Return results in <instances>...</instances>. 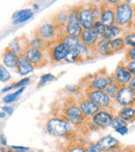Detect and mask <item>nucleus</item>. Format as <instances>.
<instances>
[{
    "label": "nucleus",
    "mask_w": 135,
    "mask_h": 152,
    "mask_svg": "<svg viewBox=\"0 0 135 152\" xmlns=\"http://www.w3.org/2000/svg\"><path fill=\"white\" fill-rule=\"evenodd\" d=\"M115 23L119 27L127 26L132 21L134 15V10L129 2H122L117 4L114 8Z\"/></svg>",
    "instance_id": "obj_1"
},
{
    "label": "nucleus",
    "mask_w": 135,
    "mask_h": 152,
    "mask_svg": "<svg viewBox=\"0 0 135 152\" xmlns=\"http://www.w3.org/2000/svg\"><path fill=\"white\" fill-rule=\"evenodd\" d=\"M46 128L50 134L55 137H60L69 134L72 130V125L67 119L52 118L47 122Z\"/></svg>",
    "instance_id": "obj_2"
},
{
    "label": "nucleus",
    "mask_w": 135,
    "mask_h": 152,
    "mask_svg": "<svg viewBox=\"0 0 135 152\" xmlns=\"http://www.w3.org/2000/svg\"><path fill=\"white\" fill-rule=\"evenodd\" d=\"M82 27L78 21V15H77V10H72L68 16V21L65 27L66 35L69 36H75L79 37L80 34L82 33Z\"/></svg>",
    "instance_id": "obj_3"
},
{
    "label": "nucleus",
    "mask_w": 135,
    "mask_h": 152,
    "mask_svg": "<svg viewBox=\"0 0 135 152\" xmlns=\"http://www.w3.org/2000/svg\"><path fill=\"white\" fill-rule=\"evenodd\" d=\"M115 100L117 104H121L122 107H130L135 102V91L130 88L128 85L122 86L120 88V91L117 93Z\"/></svg>",
    "instance_id": "obj_4"
},
{
    "label": "nucleus",
    "mask_w": 135,
    "mask_h": 152,
    "mask_svg": "<svg viewBox=\"0 0 135 152\" xmlns=\"http://www.w3.org/2000/svg\"><path fill=\"white\" fill-rule=\"evenodd\" d=\"M87 99L99 107L100 109H104L110 104V97L107 95L105 90H91L87 92Z\"/></svg>",
    "instance_id": "obj_5"
},
{
    "label": "nucleus",
    "mask_w": 135,
    "mask_h": 152,
    "mask_svg": "<svg viewBox=\"0 0 135 152\" xmlns=\"http://www.w3.org/2000/svg\"><path fill=\"white\" fill-rule=\"evenodd\" d=\"M65 114L66 117H67V120L70 123L75 124V125L82 124L85 119V116L82 111H81L80 107L76 106V104H71V106L67 107V109L65 111Z\"/></svg>",
    "instance_id": "obj_6"
},
{
    "label": "nucleus",
    "mask_w": 135,
    "mask_h": 152,
    "mask_svg": "<svg viewBox=\"0 0 135 152\" xmlns=\"http://www.w3.org/2000/svg\"><path fill=\"white\" fill-rule=\"evenodd\" d=\"M77 15H78V21L82 29H91L96 21L94 19L91 7H80L79 10H77Z\"/></svg>",
    "instance_id": "obj_7"
},
{
    "label": "nucleus",
    "mask_w": 135,
    "mask_h": 152,
    "mask_svg": "<svg viewBox=\"0 0 135 152\" xmlns=\"http://www.w3.org/2000/svg\"><path fill=\"white\" fill-rule=\"evenodd\" d=\"M113 116L106 110H100L95 116L91 117V122L99 128H106L110 126Z\"/></svg>",
    "instance_id": "obj_8"
},
{
    "label": "nucleus",
    "mask_w": 135,
    "mask_h": 152,
    "mask_svg": "<svg viewBox=\"0 0 135 152\" xmlns=\"http://www.w3.org/2000/svg\"><path fill=\"white\" fill-rule=\"evenodd\" d=\"M132 78V75L129 72V70L126 68L124 64H120L117 67L114 72V76H113V81L120 86H126L129 84L130 80Z\"/></svg>",
    "instance_id": "obj_9"
},
{
    "label": "nucleus",
    "mask_w": 135,
    "mask_h": 152,
    "mask_svg": "<svg viewBox=\"0 0 135 152\" xmlns=\"http://www.w3.org/2000/svg\"><path fill=\"white\" fill-rule=\"evenodd\" d=\"M24 56L33 66H40L42 65L43 62H45L44 54H43L42 51L38 50V49L31 48L29 46L24 51Z\"/></svg>",
    "instance_id": "obj_10"
},
{
    "label": "nucleus",
    "mask_w": 135,
    "mask_h": 152,
    "mask_svg": "<svg viewBox=\"0 0 135 152\" xmlns=\"http://www.w3.org/2000/svg\"><path fill=\"white\" fill-rule=\"evenodd\" d=\"M55 34V26L52 23H44L35 31V37L41 38L44 42L51 39Z\"/></svg>",
    "instance_id": "obj_11"
},
{
    "label": "nucleus",
    "mask_w": 135,
    "mask_h": 152,
    "mask_svg": "<svg viewBox=\"0 0 135 152\" xmlns=\"http://www.w3.org/2000/svg\"><path fill=\"white\" fill-rule=\"evenodd\" d=\"M69 51H70V49H69L68 45L65 44L61 40V42H57L52 48V50H51V57H52V59L54 61H61L63 59H66Z\"/></svg>",
    "instance_id": "obj_12"
},
{
    "label": "nucleus",
    "mask_w": 135,
    "mask_h": 152,
    "mask_svg": "<svg viewBox=\"0 0 135 152\" xmlns=\"http://www.w3.org/2000/svg\"><path fill=\"white\" fill-rule=\"evenodd\" d=\"M81 42L87 46L89 48L91 47H95L97 42H99V35L96 32H94L91 29H83L82 33L79 36Z\"/></svg>",
    "instance_id": "obj_13"
},
{
    "label": "nucleus",
    "mask_w": 135,
    "mask_h": 152,
    "mask_svg": "<svg viewBox=\"0 0 135 152\" xmlns=\"http://www.w3.org/2000/svg\"><path fill=\"white\" fill-rule=\"evenodd\" d=\"M97 145L102 149L104 152H109L111 150H114L119 147L120 142L115 138L111 136H105L100 139L97 142Z\"/></svg>",
    "instance_id": "obj_14"
},
{
    "label": "nucleus",
    "mask_w": 135,
    "mask_h": 152,
    "mask_svg": "<svg viewBox=\"0 0 135 152\" xmlns=\"http://www.w3.org/2000/svg\"><path fill=\"white\" fill-rule=\"evenodd\" d=\"M17 68H18V72L21 76H26V75L30 74L34 69V66L27 60V58L24 56V54H21L18 56Z\"/></svg>",
    "instance_id": "obj_15"
},
{
    "label": "nucleus",
    "mask_w": 135,
    "mask_h": 152,
    "mask_svg": "<svg viewBox=\"0 0 135 152\" xmlns=\"http://www.w3.org/2000/svg\"><path fill=\"white\" fill-rule=\"evenodd\" d=\"M100 22L104 26L109 27L115 24V15L114 10L110 7H103L101 10V17H100Z\"/></svg>",
    "instance_id": "obj_16"
},
{
    "label": "nucleus",
    "mask_w": 135,
    "mask_h": 152,
    "mask_svg": "<svg viewBox=\"0 0 135 152\" xmlns=\"http://www.w3.org/2000/svg\"><path fill=\"white\" fill-rule=\"evenodd\" d=\"M79 107H80L81 111L83 112L85 117H93L100 111L99 107H97L94 102H91V100L87 99V98L86 99L81 100Z\"/></svg>",
    "instance_id": "obj_17"
},
{
    "label": "nucleus",
    "mask_w": 135,
    "mask_h": 152,
    "mask_svg": "<svg viewBox=\"0 0 135 152\" xmlns=\"http://www.w3.org/2000/svg\"><path fill=\"white\" fill-rule=\"evenodd\" d=\"M113 81L112 78H108V77L104 76H99L97 78H95V80L91 83L89 87L91 90H105L108 86L109 83H111Z\"/></svg>",
    "instance_id": "obj_18"
},
{
    "label": "nucleus",
    "mask_w": 135,
    "mask_h": 152,
    "mask_svg": "<svg viewBox=\"0 0 135 152\" xmlns=\"http://www.w3.org/2000/svg\"><path fill=\"white\" fill-rule=\"evenodd\" d=\"M2 61H3L4 66L8 68H15L17 67V63H18V55L6 48L2 54Z\"/></svg>",
    "instance_id": "obj_19"
},
{
    "label": "nucleus",
    "mask_w": 135,
    "mask_h": 152,
    "mask_svg": "<svg viewBox=\"0 0 135 152\" xmlns=\"http://www.w3.org/2000/svg\"><path fill=\"white\" fill-rule=\"evenodd\" d=\"M33 17V12L31 10H19V12H15L14 16H13V24H21V23L26 22L27 20L31 19Z\"/></svg>",
    "instance_id": "obj_20"
},
{
    "label": "nucleus",
    "mask_w": 135,
    "mask_h": 152,
    "mask_svg": "<svg viewBox=\"0 0 135 152\" xmlns=\"http://www.w3.org/2000/svg\"><path fill=\"white\" fill-rule=\"evenodd\" d=\"M121 32H122L121 27H119L117 24H114V25H112V26L106 27L104 35H103L101 38H104V39H107V40H112V39H114V38H117V36L121 34Z\"/></svg>",
    "instance_id": "obj_21"
},
{
    "label": "nucleus",
    "mask_w": 135,
    "mask_h": 152,
    "mask_svg": "<svg viewBox=\"0 0 135 152\" xmlns=\"http://www.w3.org/2000/svg\"><path fill=\"white\" fill-rule=\"evenodd\" d=\"M119 117L125 122H132L135 120V109L132 107H125L120 111Z\"/></svg>",
    "instance_id": "obj_22"
},
{
    "label": "nucleus",
    "mask_w": 135,
    "mask_h": 152,
    "mask_svg": "<svg viewBox=\"0 0 135 152\" xmlns=\"http://www.w3.org/2000/svg\"><path fill=\"white\" fill-rule=\"evenodd\" d=\"M96 49L97 51L102 55H108L111 53L110 50V40L104 39V38H101L99 39V42L96 45Z\"/></svg>",
    "instance_id": "obj_23"
},
{
    "label": "nucleus",
    "mask_w": 135,
    "mask_h": 152,
    "mask_svg": "<svg viewBox=\"0 0 135 152\" xmlns=\"http://www.w3.org/2000/svg\"><path fill=\"white\" fill-rule=\"evenodd\" d=\"M120 88H121V86L117 85L114 81H112V82L108 84L107 88L105 89V92H106L107 95L110 97V99L111 98H114L115 99V97H117V93H119V91H120Z\"/></svg>",
    "instance_id": "obj_24"
},
{
    "label": "nucleus",
    "mask_w": 135,
    "mask_h": 152,
    "mask_svg": "<svg viewBox=\"0 0 135 152\" xmlns=\"http://www.w3.org/2000/svg\"><path fill=\"white\" fill-rule=\"evenodd\" d=\"M125 48V44H124V39L122 37H117L114 39L110 40V50L112 52H119V51L123 50Z\"/></svg>",
    "instance_id": "obj_25"
},
{
    "label": "nucleus",
    "mask_w": 135,
    "mask_h": 152,
    "mask_svg": "<svg viewBox=\"0 0 135 152\" xmlns=\"http://www.w3.org/2000/svg\"><path fill=\"white\" fill-rule=\"evenodd\" d=\"M24 90H25V87H21V88L19 89L18 91L15 92V93H13V94H8V95L4 96L3 102H5V104H10V102H15V100L18 99L19 95H20V94L22 93V92L24 91Z\"/></svg>",
    "instance_id": "obj_26"
},
{
    "label": "nucleus",
    "mask_w": 135,
    "mask_h": 152,
    "mask_svg": "<svg viewBox=\"0 0 135 152\" xmlns=\"http://www.w3.org/2000/svg\"><path fill=\"white\" fill-rule=\"evenodd\" d=\"M91 30L94 32H96V33L99 35V37H102L105 33V30H106V26H104L100 21H96V22L94 23L93 27H91Z\"/></svg>",
    "instance_id": "obj_27"
},
{
    "label": "nucleus",
    "mask_w": 135,
    "mask_h": 152,
    "mask_svg": "<svg viewBox=\"0 0 135 152\" xmlns=\"http://www.w3.org/2000/svg\"><path fill=\"white\" fill-rule=\"evenodd\" d=\"M65 60L68 61V62H77L78 60H81V58H80L79 53L77 52L76 50L70 49V51H69V53H68V55H67V57H66Z\"/></svg>",
    "instance_id": "obj_28"
},
{
    "label": "nucleus",
    "mask_w": 135,
    "mask_h": 152,
    "mask_svg": "<svg viewBox=\"0 0 135 152\" xmlns=\"http://www.w3.org/2000/svg\"><path fill=\"white\" fill-rule=\"evenodd\" d=\"M110 126L112 128H114V130L119 129L121 127H126L127 126V122H125L124 120H122L119 116L117 117H113L112 118V121H111V124Z\"/></svg>",
    "instance_id": "obj_29"
},
{
    "label": "nucleus",
    "mask_w": 135,
    "mask_h": 152,
    "mask_svg": "<svg viewBox=\"0 0 135 152\" xmlns=\"http://www.w3.org/2000/svg\"><path fill=\"white\" fill-rule=\"evenodd\" d=\"M124 44L125 46L129 47V48H135V33H128L125 35V37H123Z\"/></svg>",
    "instance_id": "obj_30"
},
{
    "label": "nucleus",
    "mask_w": 135,
    "mask_h": 152,
    "mask_svg": "<svg viewBox=\"0 0 135 152\" xmlns=\"http://www.w3.org/2000/svg\"><path fill=\"white\" fill-rule=\"evenodd\" d=\"M54 79H55V77L53 76V75H51V74L43 75V76L41 77L40 82H38V87L44 86V85H46L47 83H50V82H52V81H54Z\"/></svg>",
    "instance_id": "obj_31"
},
{
    "label": "nucleus",
    "mask_w": 135,
    "mask_h": 152,
    "mask_svg": "<svg viewBox=\"0 0 135 152\" xmlns=\"http://www.w3.org/2000/svg\"><path fill=\"white\" fill-rule=\"evenodd\" d=\"M45 45H46V42H44V40H42L41 38H38V37L33 38V39L29 42V47L34 48V49H38V50L44 48Z\"/></svg>",
    "instance_id": "obj_32"
},
{
    "label": "nucleus",
    "mask_w": 135,
    "mask_h": 152,
    "mask_svg": "<svg viewBox=\"0 0 135 152\" xmlns=\"http://www.w3.org/2000/svg\"><path fill=\"white\" fill-rule=\"evenodd\" d=\"M10 79V74L8 72V70L2 64H0V81L1 82H7Z\"/></svg>",
    "instance_id": "obj_33"
},
{
    "label": "nucleus",
    "mask_w": 135,
    "mask_h": 152,
    "mask_svg": "<svg viewBox=\"0 0 135 152\" xmlns=\"http://www.w3.org/2000/svg\"><path fill=\"white\" fill-rule=\"evenodd\" d=\"M85 150H86V152H104L98 146L97 143H91V144H89L85 147Z\"/></svg>",
    "instance_id": "obj_34"
},
{
    "label": "nucleus",
    "mask_w": 135,
    "mask_h": 152,
    "mask_svg": "<svg viewBox=\"0 0 135 152\" xmlns=\"http://www.w3.org/2000/svg\"><path fill=\"white\" fill-rule=\"evenodd\" d=\"M68 16L69 14H66V12H59L58 15L56 16V21L58 23H63V24H67V21H68Z\"/></svg>",
    "instance_id": "obj_35"
},
{
    "label": "nucleus",
    "mask_w": 135,
    "mask_h": 152,
    "mask_svg": "<svg viewBox=\"0 0 135 152\" xmlns=\"http://www.w3.org/2000/svg\"><path fill=\"white\" fill-rule=\"evenodd\" d=\"M29 78H25V79H23V80H21V81H19L18 83H15V84H13L12 86V88H19V87H25V85L26 84H28L29 83Z\"/></svg>",
    "instance_id": "obj_36"
},
{
    "label": "nucleus",
    "mask_w": 135,
    "mask_h": 152,
    "mask_svg": "<svg viewBox=\"0 0 135 152\" xmlns=\"http://www.w3.org/2000/svg\"><path fill=\"white\" fill-rule=\"evenodd\" d=\"M126 68L129 70V72L132 76H135V60L128 62V64L126 65Z\"/></svg>",
    "instance_id": "obj_37"
},
{
    "label": "nucleus",
    "mask_w": 135,
    "mask_h": 152,
    "mask_svg": "<svg viewBox=\"0 0 135 152\" xmlns=\"http://www.w3.org/2000/svg\"><path fill=\"white\" fill-rule=\"evenodd\" d=\"M12 150H15L17 152H28L30 149L28 147H22V146H10V147Z\"/></svg>",
    "instance_id": "obj_38"
},
{
    "label": "nucleus",
    "mask_w": 135,
    "mask_h": 152,
    "mask_svg": "<svg viewBox=\"0 0 135 152\" xmlns=\"http://www.w3.org/2000/svg\"><path fill=\"white\" fill-rule=\"evenodd\" d=\"M69 152H86L84 147L81 146H73L69 149Z\"/></svg>",
    "instance_id": "obj_39"
},
{
    "label": "nucleus",
    "mask_w": 135,
    "mask_h": 152,
    "mask_svg": "<svg viewBox=\"0 0 135 152\" xmlns=\"http://www.w3.org/2000/svg\"><path fill=\"white\" fill-rule=\"evenodd\" d=\"M127 57L130 59V61L135 60V48H129V49H128Z\"/></svg>",
    "instance_id": "obj_40"
},
{
    "label": "nucleus",
    "mask_w": 135,
    "mask_h": 152,
    "mask_svg": "<svg viewBox=\"0 0 135 152\" xmlns=\"http://www.w3.org/2000/svg\"><path fill=\"white\" fill-rule=\"evenodd\" d=\"M2 111H4V112H5L6 114L12 115V114H13V112H14V109H13L12 107L5 106V107H2Z\"/></svg>",
    "instance_id": "obj_41"
},
{
    "label": "nucleus",
    "mask_w": 135,
    "mask_h": 152,
    "mask_svg": "<svg viewBox=\"0 0 135 152\" xmlns=\"http://www.w3.org/2000/svg\"><path fill=\"white\" fill-rule=\"evenodd\" d=\"M115 132L121 134L122 136H125V134H128V128H127V126H126V127H121V128H119V129L115 130Z\"/></svg>",
    "instance_id": "obj_42"
},
{
    "label": "nucleus",
    "mask_w": 135,
    "mask_h": 152,
    "mask_svg": "<svg viewBox=\"0 0 135 152\" xmlns=\"http://www.w3.org/2000/svg\"><path fill=\"white\" fill-rule=\"evenodd\" d=\"M128 86H129L130 88L133 89V90L135 91V76H132V78H131V80H130Z\"/></svg>",
    "instance_id": "obj_43"
},
{
    "label": "nucleus",
    "mask_w": 135,
    "mask_h": 152,
    "mask_svg": "<svg viewBox=\"0 0 135 152\" xmlns=\"http://www.w3.org/2000/svg\"><path fill=\"white\" fill-rule=\"evenodd\" d=\"M0 144H1L2 146H6V141H5V138H4L3 134L0 136Z\"/></svg>",
    "instance_id": "obj_44"
},
{
    "label": "nucleus",
    "mask_w": 135,
    "mask_h": 152,
    "mask_svg": "<svg viewBox=\"0 0 135 152\" xmlns=\"http://www.w3.org/2000/svg\"><path fill=\"white\" fill-rule=\"evenodd\" d=\"M10 89H12V87L10 86V87H7V88H4L3 90H2V92H6V91H10Z\"/></svg>",
    "instance_id": "obj_45"
},
{
    "label": "nucleus",
    "mask_w": 135,
    "mask_h": 152,
    "mask_svg": "<svg viewBox=\"0 0 135 152\" xmlns=\"http://www.w3.org/2000/svg\"><path fill=\"white\" fill-rule=\"evenodd\" d=\"M0 152H6V150L3 148V147H1V146H0Z\"/></svg>",
    "instance_id": "obj_46"
},
{
    "label": "nucleus",
    "mask_w": 135,
    "mask_h": 152,
    "mask_svg": "<svg viewBox=\"0 0 135 152\" xmlns=\"http://www.w3.org/2000/svg\"><path fill=\"white\" fill-rule=\"evenodd\" d=\"M109 152H121V150H120V149H114V150H111V151H109Z\"/></svg>",
    "instance_id": "obj_47"
},
{
    "label": "nucleus",
    "mask_w": 135,
    "mask_h": 152,
    "mask_svg": "<svg viewBox=\"0 0 135 152\" xmlns=\"http://www.w3.org/2000/svg\"><path fill=\"white\" fill-rule=\"evenodd\" d=\"M4 116H5V114H4V113H1V114H0V118H3Z\"/></svg>",
    "instance_id": "obj_48"
},
{
    "label": "nucleus",
    "mask_w": 135,
    "mask_h": 152,
    "mask_svg": "<svg viewBox=\"0 0 135 152\" xmlns=\"http://www.w3.org/2000/svg\"><path fill=\"white\" fill-rule=\"evenodd\" d=\"M6 152H17V151H15V150H12V149H10V150L6 151Z\"/></svg>",
    "instance_id": "obj_49"
},
{
    "label": "nucleus",
    "mask_w": 135,
    "mask_h": 152,
    "mask_svg": "<svg viewBox=\"0 0 135 152\" xmlns=\"http://www.w3.org/2000/svg\"><path fill=\"white\" fill-rule=\"evenodd\" d=\"M133 28H134V30H135V23L133 24Z\"/></svg>",
    "instance_id": "obj_50"
}]
</instances>
